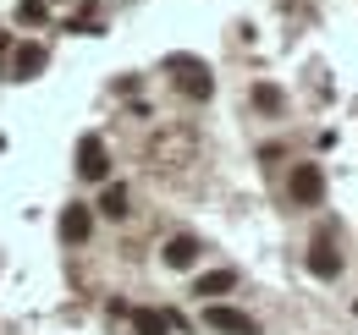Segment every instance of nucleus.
Returning <instances> with one entry per match:
<instances>
[{"mask_svg":"<svg viewBox=\"0 0 358 335\" xmlns=\"http://www.w3.org/2000/svg\"><path fill=\"white\" fill-rule=\"evenodd\" d=\"M166 72H171V83H177L187 99H210V94H215V72H210L199 55H171Z\"/></svg>","mask_w":358,"mask_h":335,"instance_id":"obj_1","label":"nucleus"},{"mask_svg":"<svg viewBox=\"0 0 358 335\" xmlns=\"http://www.w3.org/2000/svg\"><path fill=\"white\" fill-rule=\"evenodd\" d=\"M309 275H314V281H336V275H342V248H336L331 225L309 242Z\"/></svg>","mask_w":358,"mask_h":335,"instance_id":"obj_2","label":"nucleus"},{"mask_svg":"<svg viewBox=\"0 0 358 335\" xmlns=\"http://www.w3.org/2000/svg\"><path fill=\"white\" fill-rule=\"evenodd\" d=\"M287 198H292L298 209H314V204L325 198V170H320V165H298V170H292V181H287Z\"/></svg>","mask_w":358,"mask_h":335,"instance_id":"obj_3","label":"nucleus"},{"mask_svg":"<svg viewBox=\"0 0 358 335\" xmlns=\"http://www.w3.org/2000/svg\"><path fill=\"white\" fill-rule=\"evenodd\" d=\"M204 325L221 335H259V325L248 319V313H237V308H226V302H210L204 308Z\"/></svg>","mask_w":358,"mask_h":335,"instance_id":"obj_4","label":"nucleus"},{"mask_svg":"<svg viewBox=\"0 0 358 335\" xmlns=\"http://www.w3.org/2000/svg\"><path fill=\"white\" fill-rule=\"evenodd\" d=\"M78 176H89V181H105L110 176V154H105V137H83L78 143Z\"/></svg>","mask_w":358,"mask_h":335,"instance_id":"obj_5","label":"nucleus"},{"mask_svg":"<svg viewBox=\"0 0 358 335\" xmlns=\"http://www.w3.org/2000/svg\"><path fill=\"white\" fill-rule=\"evenodd\" d=\"M89 231H94L89 204H66V209H61V237H66V242H89Z\"/></svg>","mask_w":358,"mask_h":335,"instance_id":"obj_6","label":"nucleus"},{"mask_svg":"<svg viewBox=\"0 0 358 335\" xmlns=\"http://www.w3.org/2000/svg\"><path fill=\"white\" fill-rule=\"evenodd\" d=\"M50 61L45 44H17V55H11V77H39Z\"/></svg>","mask_w":358,"mask_h":335,"instance_id":"obj_7","label":"nucleus"},{"mask_svg":"<svg viewBox=\"0 0 358 335\" xmlns=\"http://www.w3.org/2000/svg\"><path fill=\"white\" fill-rule=\"evenodd\" d=\"M231 286H237V269H210V275H199V286H193V292H199V302H204V297L215 302V297H226Z\"/></svg>","mask_w":358,"mask_h":335,"instance_id":"obj_8","label":"nucleus"},{"mask_svg":"<svg viewBox=\"0 0 358 335\" xmlns=\"http://www.w3.org/2000/svg\"><path fill=\"white\" fill-rule=\"evenodd\" d=\"M166 264L171 269H193L199 264V237H171L166 242Z\"/></svg>","mask_w":358,"mask_h":335,"instance_id":"obj_9","label":"nucleus"},{"mask_svg":"<svg viewBox=\"0 0 358 335\" xmlns=\"http://www.w3.org/2000/svg\"><path fill=\"white\" fill-rule=\"evenodd\" d=\"M133 330L138 335H171V313H160V308H133Z\"/></svg>","mask_w":358,"mask_h":335,"instance_id":"obj_10","label":"nucleus"},{"mask_svg":"<svg viewBox=\"0 0 358 335\" xmlns=\"http://www.w3.org/2000/svg\"><path fill=\"white\" fill-rule=\"evenodd\" d=\"M99 214H110V220L127 214V187H122V181H110V187L99 193Z\"/></svg>","mask_w":358,"mask_h":335,"instance_id":"obj_11","label":"nucleus"},{"mask_svg":"<svg viewBox=\"0 0 358 335\" xmlns=\"http://www.w3.org/2000/svg\"><path fill=\"white\" fill-rule=\"evenodd\" d=\"M254 105H259L265 116H281V110H287V99H281V88H270V83H259V88H254Z\"/></svg>","mask_w":358,"mask_h":335,"instance_id":"obj_12","label":"nucleus"},{"mask_svg":"<svg viewBox=\"0 0 358 335\" xmlns=\"http://www.w3.org/2000/svg\"><path fill=\"white\" fill-rule=\"evenodd\" d=\"M17 22H45V0H22L17 6Z\"/></svg>","mask_w":358,"mask_h":335,"instance_id":"obj_13","label":"nucleus"}]
</instances>
